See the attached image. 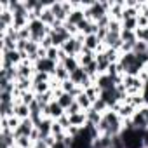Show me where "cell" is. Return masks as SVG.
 Returning a JSON list of instances; mask_svg holds the SVG:
<instances>
[{"label": "cell", "instance_id": "6da1fadb", "mask_svg": "<svg viewBox=\"0 0 148 148\" xmlns=\"http://www.w3.org/2000/svg\"><path fill=\"white\" fill-rule=\"evenodd\" d=\"M143 134H145V131H139L134 127H124L120 132L124 148H141L143 146Z\"/></svg>", "mask_w": 148, "mask_h": 148}, {"label": "cell", "instance_id": "7a4b0ae2", "mask_svg": "<svg viewBox=\"0 0 148 148\" xmlns=\"http://www.w3.org/2000/svg\"><path fill=\"white\" fill-rule=\"evenodd\" d=\"M28 28H30V33H32V40L37 42V44H40L51 32V28L45 26L40 19H32L28 23Z\"/></svg>", "mask_w": 148, "mask_h": 148}, {"label": "cell", "instance_id": "3957f363", "mask_svg": "<svg viewBox=\"0 0 148 148\" xmlns=\"http://www.w3.org/2000/svg\"><path fill=\"white\" fill-rule=\"evenodd\" d=\"M66 112H64V108L54 99V101H51L45 108H44V117H49V119H52V120H59L63 115H64Z\"/></svg>", "mask_w": 148, "mask_h": 148}, {"label": "cell", "instance_id": "277c9868", "mask_svg": "<svg viewBox=\"0 0 148 148\" xmlns=\"http://www.w3.org/2000/svg\"><path fill=\"white\" fill-rule=\"evenodd\" d=\"M18 70V79H33L35 75V64L30 59H25L21 64L16 66Z\"/></svg>", "mask_w": 148, "mask_h": 148}, {"label": "cell", "instance_id": "5b68a950", "mask_svg": "<svg viewBox=\"0 0 148 148\" xmlns=\"http://www.w3.org/2000/svg\"><path fill=\"white\" fill-rule=\"evenodd\" d=\"M58 68V63L51 61L49 58H42L35 63V71H42V73H49V75H54V71Z\"/></svg>", "mask_w": 148, "mask_h": 148}, {"label": "cell", "instance_id": "8992f818", "mask_svg": "<svg viewBox=\"0 0 148 148\" xmlns=\"http://www.w3.org/2000/svg\"><path fill=\"white\" fill-rule=\"evenodd\" d=\"M49 7H51V11H52V14H54L56 21H59V23H66L70 12L64 9V4H63V2H51Z\"/></svg>", "mask_w": 148, "mask_h": 148}, {"label": "cell", "instance_id": "52a82bcc", "mask_svg": "<svg viewBox=\"0 0 148 148\" xmlns=\"http://www.w3.org/2000/svg\"><path fill=\"white\" fill-rule=\"evenodd\" d=\"M33 131H35V124L32 122V119H26V120H21L19 127L14 131V136H16V138H21V136H32Z\"/></svg>", "mask_w": 148, "mask_h": 148}, {"label": "cell", "instance_id": "ba28073f", "mask_svg": "<svg viewBox=\"0 0 148 148\" xmlns=\"http://www.w3.org/2000/svg\"><path fill=\"white\" fill-rule=\"evenodd\" d=\"M84 19H86V12H84V9H82V7H75V9L70 12L66 23H70V25H73V26H79Z\"/></svg>", "mask_w": 148, "mask_h": 148}, {"label": "cell", "instance_id": "9c48e42d", "mask_svg": "<svg viewBox=\"0 0 148 148\" xmlns=\"http://www.w3.org/2000/svg\"><path fill=\"white\" fill-rule=\"evenodd\" d=\"M16 145V136L12 131H0V148H12Z\"/></svg>", "mask_w": 148, "mask_h": 148}, {"label": "cell", "instance_id": "30bf717a", "mask_svg": "<svg viewBox=\"0 0 148 148\" xmlns=\"http://www.w3.org/2000/svg\"><path fill=\"white\" fill-rule=\"evenodd\" d=\"M101 45H103V42H101V40L98 38V35H87V37L84 38V47H86L87 51L98 52Z\"/></svg>", "mask_w": 148, "mask_h": 148}, {"label": "cell", "instance_id": "8fae6325", "mask_svg": "<svg viewBox=\"0 0 148 148\" xmlns=\"http://www.w3.org/2000/svg\"><path fill=\"white\" fill-rule=\"evenodd\" d=\"M131 124H132V127L134 129H139V131H146L148 129V122H146V119H145V115L138 110L134 115H132V119H131Z\"/></svg>", "mask_w": 148, "mask_h": 148}, {"label": "cell", "instance_id": "7c38bea8", "mask_svg": "<svg viewBox=\"0 0 148 148\" xmlns=\"http://www.w3.org/2000/svg\"><path fill=\"white\" fill-rule=\"evenodd\" d=\"M49 5H51V2H49ZM45 7L44 11H42V14H40V21L45 25V26H49V28H52L54 25H56V18H54V14H52V11H51V7Z\"/></svg>", "mask_w": 148, "mask_h": 148}, {"label": "cell", "instance_id": "4fadbf2b", "mask_svg": "<svg viewBox=\"0 0 148 148\" xmlns=\"http://www.w3.org/2000/svg\"><path fill=\"white\" fill-rule=\"evenodd\" d=\"M68 117H70V125L84 127L87 124V113L86 112H80V113H75V115H68Z\"/></svg>", "mask_w": 148, "mask_h": 148}, {"label": "cell", "instance_id": "5bb4252c", "mask_svg": "<svg viewBox=\"0 0 148 148\" xmlns=\"http://www.w3.org/2000/svg\"><path fill=\"white\" fill-rule=\"evenodd\" d=\"M14 117H18L19 120L30 119V106L23 105V103H16V106H14Z\"/></svg>", "mask_w": 148, "mask_h": 148}, {"label": "cell", "instance_id": "9a60e30c", "mask_svg": "<svg viewBox=\"0 0 148 148\" xmlns=\"http://www.w3.org/2000/svg\"><path fill=\"white\" fill-rule=\"evenodd\" d=\"M96 59V52H92V51H87L86 47H84V51H82V54L79 56V63H80V66H87V64H91L92 61Z\"/></svg>", "mask_w": 148, "mask_h": 148}, {"label": "cell", "instance_id": "2e32d148", "mask_svg": "<svg viewBox=\"0 0 148 148\" xmlns=\"http://www.w3.org/2000/svg\"><path fill=\"white\" fill-rule=\"evenodd\" d=\"M75 101L80 105V108H82L84 112H87V110H91V108H92V101L89 99V96H87L84 91H82V92H80V94L75 98Z\"/></svg>", "mask_w": 148, "mask_h": 148}, {"label": "cell", "instance_id": "e0dca14e", "mask_svg": "<svg viewBox=\"0 0 148 148\" xmlns=\"http://www.w3.org/2000/svg\"><path fill=\"white\" fill-rule=\"evenodd\" d=\"M52 77H54V79H56L58 82H64V80H68V79H70V71H68V70H66V68H64V66H63V64L59 63Z\"/></svg>", "mask_w": 148, "mask_h": 148}, {"label": "cell", "instance_id": "ac0fdd59", "mask_svg": "<svg viewBox=\"0 0 148 148\" xmlns=\"http://www.w3.org/2000/svg\"><path fill=\"white\" fill-rule=\"evenodd\" d=\"M58 64H59V63H58ZM61 64H63V66H64V68H66L70 73H71V71H75V70L80 66V63H79V58H73V56H68V58H66V59H64Z\"/></svg>", "mask_w": 148, "mask_h": 148}, {"label": "cell", "instance_id": "d6986e66", "mask_svg": "<svg viewBox=\"0 0 148 148\" xmlns=\"http://www.w3.org/2000/svg\"><path fill=\"white\" fill-rule=\"evenodd\" d=\"M87 113V124H92V125H99V122H101V119H103V115L101 113H98L96 110H87L86 112Z\"/></svg>", "mask_w": 148, "mask_h": 148}, {"label": "cell", "instance_id": "ffe728a7", "mask_svg": "<svg viewBox=\"0 0 148 148\" xmlns=\"http://www.w3.org/2000/svg\"><path fill=\"white\" fill-rule=\"evenodd\" d=\"M35 141L30 138V136H21V138H16V146L19 148H33Z\"/></svg>", "mask_w": 148, "mask_h": 148}, {"label": "cell", "instance_id": "44dd1931", "mask_svg": "<svg viewBox=\"0 0 148 148\" xmlns=\"http://www.w3.org/2000/svg\"><path fill=\"white\" fill-rule=\"evenodd\" d=\"M132 54L134 56H141V54H148V44L146 42H136L132 47Z\"/></svg>", "mask_w": 148, "mask_h": 148}, {"label": "cell", "instance_id": "7402d4cb", "mask_svg": "<svg viewBox=\"0 0 148 148\" xmlns=\"http://www.w3.org/2000/svg\"><path fill=\"white\" fill-rule=\"evenodd\" d=\"M33 84H40V82H51L52 80V75H49V73H42V71H35L33 75Z\"/></svg>", "mask_w": 148, "mask_h": 148}, {"label": "cell", "instance_id": "603a6c76", "mask_svg": "<svg viewBox=\"0 0 148 148\" xmlns=\"http://www.w3.org/2000/svg\"><path fill=\"white\" fill-rule=\"evenodd\" d=\"M92 110H96L98 113H101V115H103V113H105V112H108L110 108H108V105L99 98V99H96V101L92 103Z\"/></svg>", "mask_w": 148, "mask_h": 148}, {"label": "cell", "instance_id": "cb8c5ba5", "mask_svg": "<svg viewBox=\"0 0 148 148\" xmlns=\"http://www.w3.org/2000/svg\"><path fill=\"white\" fill-rule=\"evenodd\" d=\"M59 52H61V49L51 47V49H47V58H49L51 61H54V63H59Z\"/></svg>", "mask_w": 148, "mask_h": 148}, {"label": "cell", "instance_id": "d4e9b609", "mask_svg": "<svg viewBox=\"0 0 148 148\" xmlns=\"http://www.w3.org/2000/svg\"><path fill=\"white\" fill-rule=\"evenodd\" d=\"M136 38L139 42H146L148 44V26L146 28H138L136 30Z\"/></svg>", "mask_w": 148, "mask_h": 148}, {"label": "cell", "instance_id": "484cf974", "mask_svg": "<svg viewBox=\"0 0 148 148\" xmlns=\"http://www.w3.org/2000/svg\"><path fill=\"white\" fill-rule=\"evenodd\" d=\"M18 40H32V33H30V28H21L18 30Z\"/></svg>", "mask_w": 148, "mask_h": 148}, {"label": "cell", "instance_id": "4316f807", "mask_svg": "<svg viewBox=\"0 0 148 148\" xmlns=\"http://www.w3.org/2000/svg\"><path fill=\"white\" fill-rule=\"evenodd\" d=\"M7 122H9V129H11L12 132H14V131L19 127V124H21V120H19L18 117H9V119H7Z\"/></svg>", "mask_w": 148, "mask_h": 148}, {"label": "cell", "instance_id": "83f0119b", "mask_svg": "<svg viewBox=\"0 0 148 148\" xmlns=\"http://www.w3.org/2000/svg\"><path fill=\"white\" fill-rule=\"evenodd\" d=\"M80 112H84V110H82V108H80V105L75 101V103H73V105L66 110V115H75V113H80Z\"/></svg>", "mask_w": 148, "mask_h": 148}, {"label": "cell", "instance_id": "f1b7e54d", "mask_svg": "<svg viewBox=\"0 0 148 148\" xmlns=\"http://www.w3.org/2000/svg\"><path fill=\"white\" fill-rule=\"evenodd\" d=\"M40 47H42V49H45V51H47V49H51V47H54V45H52V38L47 35V37L40 42Z\"/></svg>", "mask_w": 148, "mask_h": 148}, {"label": "cell", "instance_id": "f546056e", "mask_svg": "<svg viewBox=\"0 0 148 148\" xmlns=\"http://www.w3.org/2000/svg\"><path fill=\"white\" fill-rule=\"evenodd\" d=\"M98 38L101 40V42H105V38H106V35H108V28H98Z\"/></svg>", "mask_w": 148, "mask_h": 148}, {"label": "cell", "instance_id": "4dcf8cb0", "mask_svg": "<svg viewBox=\"0 0 148 148\" xmlns=\"http://www.w3.org/2000/svg\"><path fill=\"white\" fill-rule=\"evenodd\" d=\"M52 148H68V145H66V143H64V141H56V143H54V146H52Z\"/></svg>", "mask_w": 148, "mask_h": 148}, {"label": "cell", "instance_id": "1f68e13d", "mask_svg": "<svg viewBox=\"0 0 148 148\" xmlns=\"http://www.w3.org/2000/svg\"><path fill=\"white\" fill-rule=\"evenodd\" d=\"M139 112H141V113L145 115V119H146V122H148V105H145V106H143V108H141Z\"/></svg>", "mask_w": 148, "mask_h": 148}, {"label": "cell", "instance_id": "d6a6232c", "mask_svg": "<svg viewBox=\"0 0 148 148\" xmlns=\"http://www.w3.org/2000/svg\"><path fill=\"white\" fill-rule=\"evenodd\" d=\"M143 145L145 146H148V129L145 131V134H143Z\"/></svg>", "mask_w": 148, "mask_h": 148}, {"label": "cell", "instance_id": "836d02e7", "mask_svg": "<svg viewBox=\"0 0 148 148\" xmlns=\"http://www.w3.org/2000/svg\"><path fill=\"white\" fill-rule=\"evenodd\" d=\"M141 148H148V146H145V145H143V146H141Z\"/></svg>", "mask_w": 148, "mask_h": 148}, {"label": "cell", "instance_id": "e575fe53", "mask_svg": "<svg viewBox=\"0 0 148 148\" xmlns=\"http://www.w3.org/2000/svg\"><path fill=\"white\" fill-rule=\"evenodd\" d=\"M12 148H19V146H16V145H14V146H12Z\"/></svg>", "mask_w": 148, "mask_h": 148}]
</instances>
